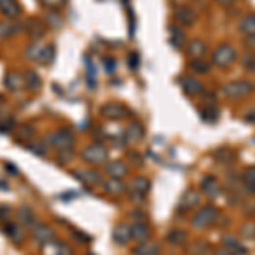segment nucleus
I'll use <instances>...</instances> for the list:
<instances>
[{"label":"nucleus","instance_id":"a19ab883","mask_svg":"<svg viewBox=\"0 0 255 255\" xmlns=\"http://www.w3.org/2000/svg\"><path fill=\"white\" fill-rule=\"evenodd\" d=\"M216 159L221 160V162H231V159H233V153H231L228 148H221V150L216 152Z\"/></svg>","mask_w":255,"mask_h":255},{"label":"nucleus","instance_id":"6e6d98bb","mask_svg":"<svg viewBox=\"0 0 255 255\" xmlns=\"http://www.w3.org/2000/svg\"><path fill=\"white\" fill-rule=\"evenodd\" d=\"M87 255H94V254H87Z\"/></svg>","mask_w":255,"mask_h":255},{"label":"nucleus","instance_id":"a18cd8bd","mask_svg":"<svg viewBox=\"0 0 255 255\" xmlns=\"http://www.w3.org/2000/svg\"><path fill=\"white\" fill-rule=\"evenodd\" d=\"M223 242H224V245H226L230 250H235V249H238V247H240L238 240H237V238H233V237H231V235H226V237L223 238Z\"/></svg>","mask_w":255,"mask_h":255},{"label":"nucleus","instance_id":"c9c22d12","mask_svg":"<svg viewBox=\"0 0 255 255\" xmlns=\"http://www.w3.org/2000/svg\"><path fill=\"white\" fill-rule=\"evenodd\" d=\"M243 181H245V186L249 187L252 192H255V167H250L249 170L243 174Z\"/></svg>","mask_w":255,"mask_h":255},{"label":"nucleus","instance_id":"6ab92c4d","mask_svg":"<svg viewBox=\"0 0 255 255\" xmlns=\"http://www.w3.org/2000/svg\"><path fill=\"white\" fill-rule=\"evenodd\" d=\"M238 29L245 36L255 37V14H249V16L242 17V21L238 22Z\"/></svg>","mask_w":255,"mask_h":255},{"label":"nucleus","instance_id":"7ed1b4c3","mask_svg":"<svg viewBox=\"0 0 255 255\" xmlns=\"http://www.w3.org/2000/svg\"><path fill=\"white\" fill-rule=\"evenodd\" d=\"M255 91V85L249 80H233L228 82L223 87V94L231 99H240V97H247Z\"/></svg>","mask_w":255,"mask_h":255},{"label":"nucleus","instance_id":"603ef678","mask_svg":"<svg viewBox=\"0 0 255 255\" xmlns=\"http://www.w3.org/2000/svg\"><path fill=\"white\" fill-rule=\"evenodd\" d=\"M7 165V168H9V172L10 174H17V168H16V165H12V163H5Z\"/></svg>","mask_w":255,"mask_h":255},{"label":"nucleus","instance_id":"3c124183","mask_svg":"<svg viewBox=\"0 0 255 255\" xmlns=\"http://www.w3.org/2000/svg\"><path fill=\"white\" fill-rule=\"evenodd\" d=\"M245 121H249V123H255V107H252L249 112L245 114Z\"/></svg>","mask_w":255,"mask_h":255},{"label":"nucleus","instance_id":"473e14b6","mask_svg":"<svg viewBox=\"0 0 255 255\" xmlns=\"http://www.w3.org/2000/svg\"><path fill=\"white\" fill-rule=\"evenodd\" d=\"M39 2H41V5H43L44 9L50 10V12H56V10L65 7L66 0H39Z\"/></svg>","mask_w":255,"mask_h":255},{"label":"nucleus","instance_id":"c85d7f7f","mask_svg":"<svg viewBox=\"0 0 255 255\" xmlns=\"http://www.w3.org/2000/svg\"><path fill=\"white\" fill-rule=\"evenodd\" d=\"M19 31V26L14 22H2L0 24V39H9Z\"/></svg>","mask_w":255,"mask_h":255},{"label":"nucleus","instance_id":"a878e982","mask_svg":"<svg viewBox=\"0 0 255 255\" xmlns=\"http://www.w3.org/2000/svg\"><path fill=\"white\" fill-rule=\"evenodd\" d=\"M41 84H43V82H41V77L39 75H37L36 72H26V75H24V87H28L29 91H37V89L41 87Z\"/></svg>","mask_w":255,"mask_h":255},{"label":"nucleus","instance_id":"72a5a7b5","mask_svg":"<svg viewBox=\"0 0 255 255\" xmlns=\"http://www.w3.org/2000/svg\"><path fill=\"white\" fill-rule=\"evenodd\" d=\"M34 133H36V129L31 125H24V126L17 128V138L19 140H31V138L34 136Z\"/></svg>","mask_w":255,"mask_h":255},{"label":"nucleus","instance_id":"f03ea898","mask_svg":"<svg viewBox=\"0 0 255 255\" xmlns=\"http://www.w3.org/2000/svg\"><path fill=\"white\" fill-rule=\"evenodd\" d=\"M237 60V50L231 44H220L213 53V65L220 66V68H228L230 65H233Z\"/></svg>","mask_w":255,"mask_h":255},{"label":"nucleus","instance_id":"f257e3e1","mask_svg":"<svg viewBox=\"0 0 255 255\" xmlns=\"http://www.w3.org/2000/svg\"><path fill=\"white\" fill-rule=\"evenodd\" d=\"M28 56L39 65H50L55 60V46L53 44L34 43L28 48Z\"/></svg>","mask_w":255,"mask_h":255},{"label":"nucleus","instance_id":"423d86ee","mask_svg":"<svg viewBox=\"0 0 255 255\" xmlns=\"http://www.w3.org/2000/svg\"><path fill=\"white\" fill-rule=\"evenodd\" d=\"M82 159H84L87 163H92V165L102 163V162H106V159H107V150L102 143H92L82 152Z\"/></svg>","mask_w":255,"mask_h":255},{"label":"nucleus","instance_id":"dca6fc26","mask_svg":"<svg viewBox=\"0 0 255 255\" xmlns=\"http://www.w3.org/2000/svg\"><path fill=\"white\" fill-rule=\"evenodd\" d=\"M148 237H150V230H148V226H146L143 221H136V223L131 226V238L133 240L143 243V242L148 240Z\"/></svg>","mask_w":255,"mask_h":255},{"label":"nucleus","instance_id":"8fccbe9b","mask_svg":"<svg viewBox=\"0 0 255 255\" xmlns=\"http://www.w3.org/2000/svg\"><path fill=\"white\" fill-rule=\"evenodd\" d=\"M9 215H10V209L7 208V206H2V208H0V218L7 220V218H9Z\"/></svg>","mask_w":255,"mask_h":255},{"label":"nucleus","instance_id":"49530a36","mask_svg":"<svg viewBox=\"0 0 255 255\" xmlns=\"http://www.w3.org/2000/svg\"><path fill=\"white\" fill-rule=\"evenodd\" d=\"M138 66H140V56H138V53H131L129 55V68L136 70Z\"/></svg>","mask_w":255,"mask_h":255},{"label":"nucleus","instance_id":"20e7f679","mask_svg":"<svg viewBox=\"0 0 255 255\" xmlns=\"http://www.w3.org/2000/svg\"><path fill=\"white\" fill-rule=\"evenodd\" d=\"M220 216L218 213V208H215V206H204L202 209L194 215L192 218V226L197 228V230H202V228H208L211 226L213 223L216 221V218Z\"/></svg>","mask_w":255,"mask_h":255},{"label":"nucleus","instance_id":"c03bdc74","mask_svg":"<svg viewBox=\"0 0 255 255\" xmlns=\"http://www.w3.org/2000/svg\"><path fill=\"white\" fill-rule=\"evenodd\" d=\"M242 233H243V237H247V238H255V223L245 224V226L242 228Z\"/></svg>","mask_w":255,"mask_h":255},{"label":"nucleus","instance_id":"2f4dec72","mask_svg":"<svg viewBox=\"0 0 255 255\" xmlns=\"http://www.w3.org/2000/svg\"><path fill=\"white\" fill-rule=\"evenodd\" d=\"M133 191L140 194H146L150 191V181L146 177H136L133 181Z\"/></svg>","mask_w":255,"mask_h":255},{"label":"nucleus","instance_id":"393cba45","mask_svg":"<svg viewBox=\"0 0 255 255\" xmlns=\"http://www.w3.org/2000/svg\"><path fill=\"white\" fill-rule=\"evenodd\" d=\"M197 202H199V196H197V192H194V191H189V192H186L182 196L179 208H181V211H187V209L197 206Z\"/></svg>","mask_w":255,"mask_h":255},{"label":"nucleus","instance_id":"1a4fd4ad","mask_svg":"<svg viewBox=\"0 0 255 255\" xmlns=\"http://www.w3.org/2000/svg\"><path fill=\"white\" fill-rule=\"evenodd\" d=\"M73 175L80 182L87 184V186H96V184L104 182L102 181V175H100L97 170H91V168H84V170H75Z\"/></svg>","mask_w":255,"mask_h":255},{"label":"nucleus","instance_id":"a211bd4d","mask_svg":"<svg viewBox=\"0 0 255 255\" xmlns=\"http://www.w3.org/2000/svg\"><path fill=\"white\" fill-rule=\"evenodd\" d=\"M106 172L112 179H121L128 174V167L119 160H112V162L106 163Z\"/></svg>","mask_w":255,"mask_h":255},{"label":"nucleus","instance_id":"b1692460","mask_svg":"<svg viewBox=\"0 0 255 255\" xmlns=\"http://www.w3.org/2000/svg\"><path fill=\"white\" fill-rule=\"evenodd\" d=\"M168 31H170V44L175 48V50H181V48L186 44V34L182 32L181 28H175V26H170L168 28Z\"/></svg>","mask_w":255,"mask_h":255},{"label":"nucleus","instance_id":"2eb2a0df","mask_svg":"<svg viewBox=\"0 0 255 255\" xmlns=\"http://www.w3.org/2000/svg\"><path fill=\"white\" fill-rule=\"evenodd\" d=\"M145 136V129L140 123H131L129 126L126 128V133H125V138L126 141L129 143H136V141H141Z\"/></svg>","mask_w":255,"mask_h":255},{"label":"nucleus","instance_id":"4468645a","mask_svg":"<svg viewBox=\"0 0 255 255\" xmlns=\"http://www.w3.org/2000/svg\"><path fill=\"white\" fill-rule=\"evenodd\" d=\"M126 107L118 102H109L102 107V114L109 119H123L126 116Z\"/></svg>","mask_w":255,"mask_h":255},{"label":"nucleus","instance_id":"f3484780","mask_svg":"<svg viewBox=\"0 0 255 255\" xmlns=\"http://www.w3.org/2000/svg\"><path fill=\"white\" fill-rule=\"evenodd\" d=\"M5 87L12 92H19L24 89V77L16 72H10L5 75Z\"/></svg>","mask_w":255,"mask_h":255},{"label":"nucleus","instance_id":"6e6552de","mask_svg":"<svg viewBox=\"0 0 255 255\" xmlns=\"http://www.w3.org/2000/svg\"><path fill=\"white\" fill-rule=\"evenodd\" d=\"M131 238V226L126 223H119L116 224V228L112 230V242L116 243V245L123 247V245H128L129 243Z\"/></svg>","mask_w":255,"mask_h":255},{"label":"nucleus","instance_id":"7c9ffc66","mask_svg":"<svg viewBox=\"0 0 255 255\" xmlns=\"http://www.w3.org/2000/svg\"><path fill=\"white\" fill-rule=\"evenodd\" d=\"M28 31H29V34H31L32 39H41V37L44 36V28L41 26V22H37V21L29 22Z\"/></svg>","mask_w":255,"mask_h":255},{"label":"nucleus","instance_id":"f704fd0d","mask_svg":"<svg viewBox=\"0 0 255 255\" xmlns=\"http://www.w3.org/2000/svg\"><path fill=\"white\" fill-rule=\"evenodd\" d=\"M208 249H209V245L206 242H196L191 245L189 252H191V255H206L208 254Z\"/></svg>","mask_w":255,"mask_h":255},{"label":"nucleus","instance_id":"de8ad7c7","mask_svg":"<svg viewBox=\"0 0 255 255\" xmlns=\"http://www.w3.org/2000/svg\"><path fill=\"white\" fill-rule=\"evenodd\" d=\"M104 68H106L107 73H114L116 70V62L112 58H106L104 60Z\"/></svg>","mask_w":255,"mask_h":255},{"label":"nucleus","instance_id":"5701e85b","mask_svg":"<svg viewBox=\"0 0 255 255\" xmlns=\"http://www.w3.org/2000/svg\"><path fill=\"white\" fill-rule=\"evenodd\" d=\"M104 191L106 192L112 194V196H119L126 191V184L121 181V179H111V181L104 182Z\"/></svg>","mask_w":255,"mask_h":255},{"label":"nucleus","instance_id":"4d7b16f0","mask_svg":"<svg viewBox=\"0 0 255 255\" xmlns=\"http://www.w3.org/2000/svg\"><path fill=\"white\" fill-rule=\"evenodd\" d=\"M0 99H2V97H0Z\"/></svg>","mask_w":255,"mask_h":255},{"label":"nucleus","instance_id":"79ce46f5","mask_svg":"<svg viewBox=\"0 0 255 255\" xmlns=\"http://www.w3.org/2000/svg\"><path fill=\"white\" fill-rule=\"evenodd\" d=\"M53 255H73V252L66 243H56V249H55Z\"/></svg>","mask_w":255,"mask_h":255},{"label":"nucleus","instance_id":"bb28decb","mask_svg":"<svg viewBox=\"0 0 255 255\" xmlns=\"http://www.w3.org/2000/svg\"><path fill=\"white\" fill-rule=\"evenodd\" d=\"M201 118L202 121L213 125V123H216L220 119V111L216 109V106H206L204 109L201 111Z\"/></svg>","mask_w":255,"mask_h":255},{"label":"nucleus","instance_id":"5fc2aeb1","mask_svg":"<svg viewBox=\"0 0 255 255\" xmlns=\"http://www.w3.org/2000/svg\"><path fill=\"white\" fill-rule=\"evenodd\" d=\"M230 255H235V252H231V254H230Z\"/></svg>","mask_w":255,"mask_h":255},{"label":"nucleus","instance_id":"9b49d317","mask_svg":"<svg viewBox=\"0 0 255 255\" xmlns=\"http://www.w3.org/2000/svg\"><path fill=\"white\" fill-rule=\"evenodd\" d=\"M181 85H182V91L186 92L187 96H197V94H202V91H204V85H202L196 77H182Z\"/></svg>","mask_w":255,"mask_h":255},{"label":"nucleus","instance_id":"e433bc0d","mask_svg":"<svg viewBox=\"0 0 255 255\" xmlns=\"http://www.w3.org/2000/svg\"><path fill=\"white\" fill-rule=\"evenodd\" d=\"M46 22H48V26H50V28L58 29V28H62L63 19L60 17L56 12H48V14H46Z\"/></svg>","mask_w":255,"mask_h":255},{"label":"nucleus","instance_id":"aec40b11","mask_svg":"<svg viewBox=\"0 0 255 255\" xmlns=\"http://www.w3.org/2000/svg\"><path fill=\"white\" fill-rule=\"evenodd\" d=\"M17 221L22 224V226H36V216L34 213H32L31 208H26V206H22L21 209L17 211Z\"/></svg>","mask_w":255,"mask_h":255},{"label":"nucleus","instance_id":"f8f14e48","mask_svg":"<svg viewBox=\"0 0 255 255\" xmlns=\"http://www.w3.org/2000/svg\"><path fill=\"white\" fill-rule=\"evenodd\" d=\"M22 9L17 0H0V14L5 17L16 19L21 16Z\"/></svg>","mask_w":255,"mask_h":255},{"label":"nucleus","instance_id":"412c9836","mask_svg":"<svg viewBox=\"0 0 255 255\" xmlns=\"http://www.w3.org/2000/svg\"><path fill=\"white\" fill-rule=\"evenodd\" d=\"M206 51H208V46L201 39H194L187 44V55L192 56V58H202L206 55Z\"/></svg>","mask_w":255,"mask_h":255},{"label":"nucleus","instance_id":"ea45409f","mask_svg":"<svg viewBox=\"0 0 255 255\" xmlns=\"http://www.w3.org/2000/svg\"><path fill=\"white\" fill-rule=\"evenodd\" d=\"M29 150H31L32 153H34L36 157H43L44 153H46V145H43L41 141H34V143H31L28 146Z\"/></svg>","mask_w":255,"mask_h":255},{"label":"nucleus","instance_id":"09e8293b","mask_svg":"<svg viewBox=\"0 0 255 255\" xmlns=\"http://www.w3.org/2000/svg\"><path fill=\"white\" fill-rule=\"evenodd\" d=\"M73 233H75V238H77L78 242H91V237H89V235H85V233H82V231L73 230Z\"/></svg>","mask_w":255,"mask_h":255},{"label":"nucleus","instance_id":"c756f323","mask_svg":"<svg viewBox=\"0 0 255 255\" xmlns=\"http://www.w3.org/2000/svg\"><path fill=\"white\" fill-rule=\"evenodd\" d=\"M186 240H187V233L184 230H172L167 235V242L172 243V245H182Z\"/></svg>","mask_w":255,"mask_h":255},{"label":"nucleus","instance_id":"4c0bfd02","mask_svg":"<svg viewBox=\"0 0 255 255\" xmlns=\"http://www.w3.org/2000/svg\"><path fill=\"white\" fill-rule=\"evenodd\" d=\"M243 68H247L249 72H255V53H247L242 58Z\"/></svg>","mask_w":255,"mask_h":255},{"label":"nucleus","instance_id":"864d4df0","mask_svg":"<svg viewBox=\"0 0 255 255\" xmlns=\"http://www.w3.org/2000/svg\"><path fill=\"white\" fill-rule=\"evenodd\" d=\"M218 2H221V3H230V2H233V0H218Z\"/></svg>","mask_w":255,"mask_h":255},{"label":"nucleus","instance_id":"4be33fe9","mask_svg":"<svg viewBox=\"0 0 255 255\" xmlns=\"http://www.w3.org/2000/svg\"><path fill=\"white\" fill-rule=\"evenodd\" d=\"M189 68L192 70L194 73H201V75H206L211 72V63L204 58H192L189 62Z\"/></svg>","mask_w":255,"mask_h":255},{"label":"nucleus","instance_id":"37998d69","mask_svg":"<svg viewBox=\"0 0 255 255\" xmlns=\"http://www.w3.org/2000/svg\"><path fill=\"white\" fill-rule=\"evenodd\" d=\"M14 126H16V121H14L12 118H5L3 121H0V131H2V133H7V131L14 129Z\"/></svg>","mask_w":255,"mask_h":255},{"label":"nucleus","instance_id":"0eeeda50","mask_svg":"<svg viewBox=\"0 0 255 255\" xmlns=\"http://www.w3.org/2000/svg\"><path fill=\"white\" fill-rule=\"evenodd\" d=\"M32 238H34V242L37 245L46 247V245H50V243H55L56 235L50 226H46V224H36V226L32 228Z\"/></svg>","mask_w":255,"mask_h":255},{"label":"nucleus","instance_id":"ddd939ff","mask_svg":"<svg viewBox=\"0 0 255 255\" xmlns=\"http://www.w3.org/2000/svg\"><path fill=\"white\" fill-rule=\"evenodd\" d=\"M201 189L204 191V194L206 196H209V197H218L220 192H221L220 184L215 177H213V175H206V177L202 179L201 181Z\"/></svg>","mask_w":255,"mask_h":255},{"label":"nucleus","instance_id":"cd10ccee","mask_svg":"<svg viewBox=\"0 0 255 255\" xmlns=\"http://www.w3.org/2000/svg\"><path fill=\"white\" fill-rule=\"evenodd\" d=\"M160 249L157 243L152 242H143L136 250H134V255H159Z\"/></svg>","mask_w":255,"mask_h":255},{"label":"nucleus","instance_id":"58836bf2","mask_svg":"<svg viewBox=\"0 0 255 255\" xmlns=\"http://www.w3.org/2000/svg\"><path fill=\"white\" fill-rule=\"evenodd\" d=\"M5 233L9 235L10 238H16V242H21V233H19V230H17V224H14V223H7L5 224Z\"/></svg>","mask_w":255,"mask_h":255},{"label":"nucleus","instance_id":"39448f33","mask_svg":"<svg viewBox=\"0 0 255 255\" xmlns=\"http://www.w3.org/2000/svg\"><path fill=\"white\" fill-rule=\"evenodd\" d=\"M48 143L63 152V150H72L75 141H73L72 131L66 129V128H62V129L55 131V133H50V136H48Z\"/></svg>","mask_w":255,"mask_h":255},{"label":"nucleus","instance_id":"9d476101","mask_svg":"<svg viewBox=\"0 0 255 255\" xmlns=\"http://www.w3.org/2000/svg\"><path fill=\"white\" fill-rule=\"evenodd\" d=\"M196 12H194L191 7L187 5H179L177 9H175V21L179 22V24H184V26H192L194 22H196Z\"/></svg>","mask_w":255,"mask_h":255}]
</instances>
